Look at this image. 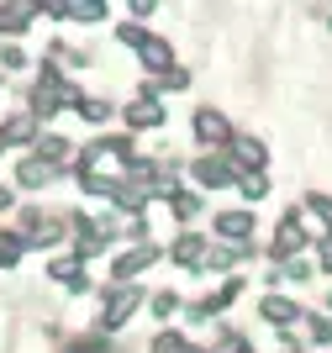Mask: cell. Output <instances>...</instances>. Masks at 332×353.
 Here are the masks:
<instances>
[{
  "label": "cell",
  "mask_w": 332,
  "mask_h": 353,
  "mask_svg": "<svg viewBox=\"0 0 332 353\" xmlns=\"http://www.w3.org/2000/svg\"><path fill=\"white\" fill-rule=\"evenodd\" d=\"M116 37H121L127 48H137V59H143V69H153L159 79H164V74L174 69V48H169V43H159V37H148L143 27H116Z\"/></svg>",
  "instance_id": "obj_1"
},
{
  "label": "cell",
  "mask_w": 332,
  "mask_h": 353,
  "mask_svg": "<svg viewBox=\"0 0 332 353\" xmlns=\"http://www.w3.org/2000/svg\"><path fill=\"white\" fill-rule=\"evenodd\" d=\"M195 137H201L206 148H232L237 137H232V127H227V117L222 111H211V105H201L195 111Z\"/></svg>",
  "instance_id": "obj_2"
},
{
  "label": "cell",
  "mask_w": 332,
  "mask_h": 353,
  "mask_svg": "<svg viewBox=\"0 0 332 353\" xmlns=\"http://www.w3.org/2000/svg\"><path fill=\"white\" fill-rule=\"evenodd\" d=\"M259 311H264V322H275L280 332H290V327L306 316V311L295 306V301H285V295H264V306H259Z\"/></svg>",
  "instance_id": "obj_3"
},
{
  "label": "cell",
  "mask_w": 332,
  "mask_h": 353,
  "mask_svg": "<svg viewBox=\"0 0 332 353\" xmlns=\"http://www.w3.org/2000/svg\"><path fill=\"white\" fill-rule=\"evenodd\" d=\"M217 232L227 237L232 248H248V232H253V211H222V216H217Z\"/></svg>",
  "instance_id": "obj_4"
},
{
  "label": "cell",
  "mask_w": 332,
  "mask_h": 353,
  "mask_svg": "<svg viewBox=\"0 0 332 353\" xmlns=\"http://www.w3.org/2000/svg\"><path fill=\"white\" fill-rule=\"evenodd\" d=\"M306 232H301V211H285L280 216V237H275V259H290V253H301Z\"/></svg>",
  "instance_id": "obj_5"
},
{
  "label": "cell",
  "mask_w": 332,
  "mask_h": 353,
  "mask_svg": "<svg viewBox=\"0 0 332 353\" xmlns=\"http://www.w3.org/2000/svg\"><path fill=\"white\" fill-rule=\"evenodd\" d=\"M127 127H137V132H143V127H164V105L148 101V95H137V101L127 105Z\"/></svg>",
  "instance_id": "obj_6"
},
{
  "label": "cell",
  "mask_w": 332,
  "mask_h": 353,
  "mask_svg": "<svg viewBox=\"0 0 332 353\" xmlns=\"http://www.w3.org/2000/svg\"><path fill=\"white\" fill-rule=\"evenodd\" d=\"M195 179H201V185H232V179H243V174H237V163H227V159H201L195 163Z\"/></svg>",
  "instance_id": "obj_7"
},
{
  "label": "cell",
  "mask_w": 332,
  "mask_h": 353,
  "mask_svg": "<svg viewBox=\"0 0 332 353\" xmlns=\"http://www.w3.org/2000/svg\"><path fill=\"white\" fill-rule=\"evenodd\" d=\"M153 259H159V248H153V243H143V248H132V253H121V259H116V280H132V274H137V269H148Z\"/></svg>",
  "instance_id": "obj_8"
},
{
  "label": "cell",
  "mask_w": 332,
  "mask_h": 353,
  "mask_svg": "<svg viewBox=\"0 0 332 353\" xmlns=\"http://www.w3.org/2000/svg\"><path fill=\"white\" fill-rule=\"evenodd\" d=\"M132 306H137V290H111V301H106V327H121L132 316Z\"/></svg>",
  "instance_id": "obj_9"
},
{
  "label": "cell",
  "mask_w": 332,
  "mask_h": 353,
  "mask_svg": "<svg viewBox=\"0 0 332 353\" xmlns=\"http://www.w3.org/2000/svg\"><path fill=\"white\" fill-rule=\"evenodd\" d=\"M232 163H243V169H253V174H259V169H264V143L237 137V143H232Z\"/></svg>",
  "instance_id": "obj_10"
},
{
  "label": "cell",
  "mask_w": 332,
  "mask_h": 353,
  "mask_svg": "<svg viewBox=\"0 0 332 353\" xmlns=\"http://www.w3.org/2000/svg\"><path fill=\"white\" fill-rule=\"evenodd\" d=\"M174 259H179V264H190V269H195V264H206L211 253H206V243H201V237L190 232V237H179V243H174Z\"/></svg>",
  "instance_id": "obj_11"
},
{
  "label": "cell",
  "mask_w": 332,
  "mask_h": 353,
  "mask_svg": "<svg viewBox=\"0 0 332 353\" xmlns=\"http://www.w3.org/2000/svg\"><path fill=\"white\" fill-rule=\"evenodd\" d=\"M37 16V6H0V32H21Z\"/></svg>",
  "instance_id": "obj_12"
},
{
  "label": "cell",
  "mask_w": 332,
  "mask_h": 353,
  "mask_svg": "<svg viewBox=\"0 0 332 353\" xmlns=\"http://www.w3.org/2000/svg\"><path fill=\"white\" fill-rule=\"evenodd\" d=\"M16 179H21V185H48V179H53V163H43V159H27L21 169H16Z\"/></svg>",
  "instance_id": "obj_13"
},
{
  "label": "cell",
  "mask_w": 332,
  "mask_h": 353,
  "mask_svg": "<svg viewBox=\"0 0 332 353\" xmlns=\"http://www.w3.org/2000/svg\"><path fill=\"white\" fill-rule=\"evenodd\" d=\"M21 248H27V243H21L16 232H0V269H16V264H21Z\"/></svg>",
  "instance_id": "obj_14"
},
{
  "label": "cell",
  "mask_w": 332,
  "mask_h": 353,
  "mask_svg": "<svg viewBox=\"0 0 332 353\" xmlns=\"http://www.w3.org/2000/svg\"><path fill=\"white\" fill-rule=\"evenodd\" d=\"M237 190H243L248 201H264V195H269V179H264V174H243V179H237Z\"/></svg>",
  "instance_id": "obj_15"
},
{
  "label": "cell",
  "mask_w": 332,
  "mask_h": 353,
  "mask_svg": "<svg viewBox=\"0 0 332 353\" xmlns=\"http://www.w3.org/2000/svg\"><path fill=\"white\" fill-rule=\"evenodd\" d=\"M74 111H79L85 121H106V117H111V101H79Z\"/></svg>",
  "instance_id": "obj_16"
},
{
  "label": "cell",
  "mask_w": 332,
  "mask_h": 353,
  "mask_svg": "<svg viewBox=\"0 0 332 353\" xmlns=\"http://www.w3.org/2000/svg\"><path fill=\"white\" fill-rule=\"evenodd\" d=\"M306 338L311 343H332V322L327 316H311V322H306Z\"/></svg>",
  "instance_id": "obj_17"
},
{
  "label": "cell",
  "mask_w": 332,
  "mask_h": 353,
  "mask_svg": "<svg viewBox=\"0 0 332 353\" xmlns=\"http://www.w3.org/2000/svg\"><path fill=\"white\" fill-rule=\"evenodd\" d=\"M153 353H185V338H179V332H159V338H153Z\"/></svg>",
  "instance_id": "obj_18"
},
{
  "label": "cell",
  "mask_w": 332,
  "mask_h": 353,
  "mask_svg": "<svg viewBox=\"0 0 332 353\" xmlns=\"http://www.w3.org/2000/svg\"><path fill=\"white\" fill-rule=\"evenodd\" d=\"M306 206L317 211V216L327 221V232H332V195H322V190H317V195H311V201H306Z\"/></svg>",
  "instance_id": "obj_19"
},
{
  "label": "cell",
  "mask_w": 332,
  "mask_h": 353,
  "mask_svg": "<svg viewBox=\"0 0 332 353\" xmlns=\"http://www.w3.org/2000/svg\"><path fill=\"white\" fill-rule=\"evenodd\" d=\"M195 206H201V195H174V211H179V216H195Z\"/></svg>",
  "instance_id": "obj_20"
},
{
  "label": "cell",
  "mask_w": 332,
  "mask_h": 353,
  "mask_svg": "<svg viewBox=\"0 0 332 353\" xmlns=\"http://www.w3.org/2000/svg\"><path fill=\"white\" fill-rule=\"evenodd\" d=\"M174 306H179V301H174V295H169V290H164V295H153V311H159V316H169V311H174Z\"/></svg>",
  "instance_id": "obj_21"
},
{
  "label": "cell",
  "mask_w": 332,
  "mask_h": 353,
  "mask_svg": "<svg viewBox=\"0 0 332 353\" xmlns=\"http://www.w3.org/2000/svg\"><path fill=\"white\" fill-rule=\"evenodd\" d=\"M0 63H6V69H21L27 59H21V48H6V53H0Z\"/></svg>",
  "instance_id": "obj_22"
},
{
  "label": "cell",
  "mask_w": 332,
  "mask_h": 353,
  "mask_svg": "<svg viewBox=\"0 0 332 353\" xmlns=\"http://www.w3.org/2000/svg\"><path fill=\"white\" fill-rule=\"evenodd\" d=\"M322 269H327V274H332V237H327V243H322Z\"/></svg>",
  "instance_id": "obj_23"
},
{
  "label": "cell",
  "mask_w": 332,
  "mask_h": 353,
  "mask_svg": "<svg viewBox=\"0 0 332 353\" xmlns=\"http://www.w3.org/2000/svg\"><path fill=\"white\" fill-rule=\"evenodd\" d=\"M11 201H16V195H11V190H6V185H0V211H6V206H11Z\"/></svg>",
  "instance_id": "obj_24"
},
{
  "label": "cell",
  "mask_w": 332,
  "mask_h": 353,
  "mask_svg": "<svg viewBox=\"0 0 332 353\" xmlns=\"http://www.w3.org/2000/svg\"><path fill=\"white\" fill-rule=\"evenodd\" d=\"M0 153H6V137H0Z\"/></svg>",
  "instance_id": "obj_25"
}]
</instances>
